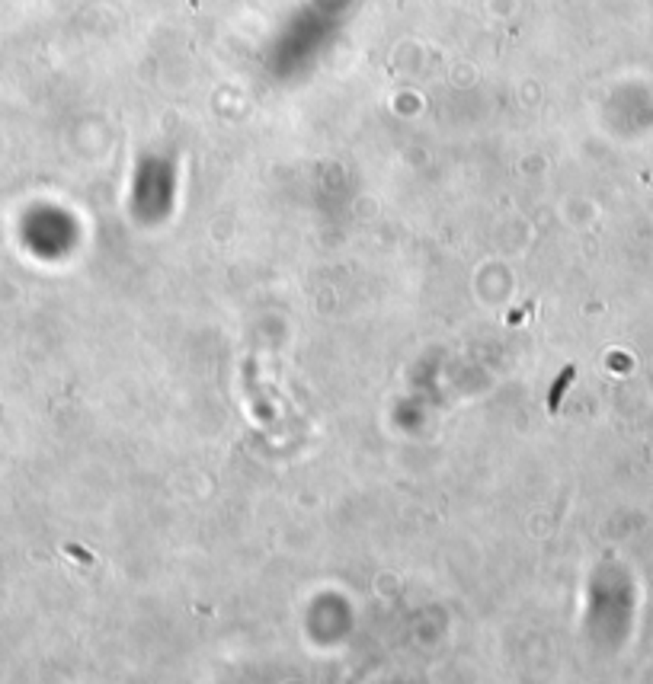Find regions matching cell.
I'll use <instances>...</instances> for the list:
<instances>
[{"instance_id":"6da1fadb","label":"cell","mask_w":653,"mask_h":684,"mask_svg":"<svg viewBox=\"0 0 653 684\" xmlns=\"http://www.w3.org/2000/svg\"><path fill=\"white\" fill-rule=\"evenodd\" d=\"M570 380H573V368H567V371H563L561 378L554 380V387H551V394H548V413H557V406H561V397H563V390H567Z\"/></svg>"}]
</instances>
